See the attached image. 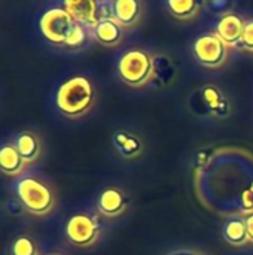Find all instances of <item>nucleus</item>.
Instances as JSON below:
<instances>
[{
  "mask_svg": "<svg viewBox=\"0 0 253 255\" xmlns=\"http://www.w3.org/2000/svg\"><path fill=\"white\" fill-rule=\"evenodd\" d=\"M95 99L97 90L92 81L86 76L78 75L60 85L55 96V105L64 117L76 120L91 111Z\"/></svg>",
  "mask_w": 253,
  "mask_h": 255,
  "instance_id": "f257e3e1",
  "label": "nucleus"
},
{
  "mask_svg": "<svg viewBox=\"0 0 253 255\" xmlns=\"http://www.w3.org/2000/svg\"><path fill=\"white\" fill-rule=\"evenodd\" d=\"M13 193L24 211L34 217L49 215L57 203L54 190L34 176L18 178L13 184Z\"/></svg>",
  "mask_w": 253,
  "mask_h": 255,
  "instance_id": "f03ea898",
  "label": "nucleus"
},
{
  "mask_svg": "<svg viewBox=\"0 0 253 255\" xmlns=\"http://www.w3.org/2000/svg\"><path fill=\"white\" fill-rule=\"evenodd\" d=\"M118 76L131 87L140 88L151 82L155 76V57L142 48H131L118 58Z\"/></svg>",
  "mask_w": 253,
  "mask_h": 255,
  "instance_id": "7ed1b4c3",
  "label": "nucleus"
},
{
  "mask_svg": "<svg viewBox=\"0 0 253 255\" xmlns=\"http://www.w3.org/2000/svg\"><path fill=\"white\" fill-rule=\"evenodd\" d=\"M76 24L78 22L73 19V16L61 6L49 7L48 10L43 12L39 21V27H40L43 37L52 45H57L61 48L67 42Z\"/></svg>",
  "mask_w": 253,
  "mask_h": 255,
  "instance_id": "20e7f679",
  "label": "nucleus"
},
{
  "mask_svg": "<svg viewBox=\"0 0 253 255\" xmlns=\"http://www.w3.org/2000/svg\"><path fill=\"white\" fill-rule=\"evenodd\" d=\"M98 218L88 212H79L69 218L66 224V238L69 244L78 248H89L100 239Z\"/></svg>",
  "mask_w": 253,
  "mask_h": 255,
  "instance_id": "39448f33",
  "label": "nucleus"
},
{
  "mask_svg": "<svg viewBox=\"0 0 253 255\" xmlns=\"http://www.w3.org/2000/svg\"><path fill=\"white\" fill-rule=\"evenodd\" d=\"M228 46L215 34L203 33L192 42V54L195 60L209 69H218L228 60Z\"/></svg>",
  "mask_w": 253,
  "mask_h": 255,
  "instance_id": "423d86ee",
  "label": "nucleus"
},
{
  "mask_svg": "<svg viewBox=\"0 0 253 255\" xmlns=\"http://www.w3.org/2000/svg\"><path fill=\"white\" fill-rule=\"evenodd\" d=\"M130 199L119 187H106L100 191L95 200L97 212L106 218H116L127 212Z\"/></svg>",
  "mask_w": 253,
  "mask_h": 255,
  "instance_id": "0eeeda50",
  "label": "nucleus"
},
{
  "mask_svg": "<svg viewBox=\"0 0 253 255\" xmlns=\"http://www.w3.org/2000/svg\"><path fill=\"white\" fill-rule=\"evenodd\" d=\"M204 114L215 118H227L231 114V102L224 91L215 84H206L198 90Z\"/></svg>",
  "mask_w": 253,
  "mask_h": 255,
  "instance_id": "6e6552de",
  "label": "nucleus"
},
{
  "mask_svg": "<svg viewBox=\"0 0 253 255\" xmlns=\"http://www.w3.org/2000/svg\"><path fill=\"white\" fill-rule=\"evenodd\" d=\"M64 7L76 22L86 27L89 31L101 21L100 1L95 0H66L60 4Z\"/></svg>",
  "mask_w": 253,
  "mask_h": 255,
  "instance_id": "1a4fd4ad",
  "label": "nucleus"
},
{
  "mask_svg": "<svg viewBox=\"0 0 253 255\" xmlns=\"http://www.w3.org/2000/svg\"><path fill=\"white\" fill-rule=\"evenodd\" d=\"M245 24H246V21L239 13L227 12L218 19L213 33L228 48H237L242 42V37H243Z\"/></svg>",
  "mask_w": 253,
  "mask_h": 255,
  "instance_id": "9d476101",
  "label": "nucleus"
},
{
  "mask_svg": "<svg viewBox=\"0 0 253 255\" xmlns=\"http://www.w3.org/2000/svg\"><path fill=\"white\" fill-rule=\"evenodd\" d=\"M112 143L116 152L125 160H134L142 155L145 145L143 140L133 131L118 130L112 136Z\"/></svg>",
  "mask_w": 253,
  "mask_h": 255,
  "instance_id": "9b49d317",
  "label": "nucleus"
},
{
  "mask_svg": "<svg viewBox=\"0 0 253 255\" xmlns=\"http://www.w3.org/2000/svg\"><path fill=\"white\" fill-rule=\"evenodd\" d=\"M89 33L94 40L106 48H115L124 39V27L115 19H101Z\"/></svg>",
  "mask_w": 253,
  "mask_h": 255,
  "instance_id": "f8f14e48",
  "label": "nucleus"
},
{
  "mask_svg": "<svg viewBox=\"0 0 253 255\" xmlns=\"http://www.w3.org/2000/svg\"><path fill=\"white\" fill-rule=\"evenodd\" d=\"M12 143L27 164L37 161L42 154V142L39 136L33 131H19L13 137Z\"/></svg>",
  "mask_w": 253,
  "mask_h": 255,
  "instance_id": "ddd939ff",
  "label": "nucleus"
},
{
  "mask_svg": "<svg viewBox=\"0 0 253 255\" xmlns=\"http://www.w3.org/2000/svg\"><path fill=\"white\" fill-rule=\"evenodd\" d=\"M222 236L225 242L230 244L231 247L248 245L251 241H249L248 227H246V217L243 214L230 217L222 226Z\"/></svg>",
  "mask_w": 253,
  "mask_h": 255,
  "instance_id": "4468645a",
  "label": "nucleus"
},
{
  "mask_svg": "<svg viewBox=\"0 0 253 255\" xmlns=\"http://www.w3.org/2000/svg\"><path fill=\"white\" fill-rule=\"evenodd\" d=\"M143 6L137 0H115L113 16L122 27H134L142 16Z\"/></svg>",
  "mask_w": 253,
  "mask_h": 255,
  "instance_id": "2eb2a0df",
  "label": "nucleus"
},
{
  "mask_svg": "<svg viewBox=\"0 0 253 255\" xmlns=\"http://www.w3.org/2000/svg\"><path fill=\"white\" fill-rule=\"evenodd\" d=\"M27 163L22 160L13 143H4L0 149V169L9 178H16L25 170Z\"/></svg>",
  "mask_w": 253,
  "mask_h": 255,
  "instance_id": "dca6fc26",
  "label": "nucleus"
},
{
  "mask_svg": "<svg viewBox=\"0 0 253 255\" xmlns=\"http://www.w3.org/2000/svg\"><path fill=\"white\" fill-rule=\"evenodd\" d=\"M166 7L169 13L180 21L192 19L201 9V3L195 0H167Z\"/></svg>",
  "mask_w": 253,
  "mask_h": 255,
  "instance_id": "f3484780",
  "label": "nucleus"
},
{
  "mask_svg": "<svg viewBox=\"0 0 253 255\" xmlns=\"http://www.w3.org/2000/svg\"><path fill=\"white\" fill-rule=\"evenodd\" d=\"M10 255H40V253L31 236L19 235L10 244Z\"/></svg>",
  "mask_w": 253,
  "mask_h": 255,
  "instance_id": "a211bd4d",
  "label": "nucleus"
},
{
  "mask_svg": "<svg viewBox=\"0 0 253 255\" xmlns=\"http://www.w3.org/2000/svg\"><path fill=\"white\" fill-rule=\"evenodd\" d=\"M88 34H91L89 33V30L86 28V27H84L82 24H76L75 25V28H73V31L70 33V36H69V39H67V42L64 43V49H79V48H82L84 46V43L86 42V37H88Z\"/></svg>",
  "mask_w": 253,
  "mask_h": 255,
  "instance_id": "6ab92c4d",
  "label": "nucleus"
},
{
  "mask_svg": "<svg viewBox=\"0 0 253 255\" xmlns=\"http://www.w3.org/2000/svg\"><path fill=\"white\" fill-rule=\"evenodd\" d=\"M240 211L245 215L253 214V181L240 194Z\"/></svg>",
  "mask_w": 253,
  "mask_h": 255,
  "instance_id": "aec40b11",
  "label": "nucleus"
},
{
  "mask_svg": "<svg viewBox=\"0 0 253 255\" xmlns=\"http://www.w3.org/2000/svg\"><path fill=\"white\" fill-rule=\"evenodd\" d=\"M239 49H245L253 52V19H248L245 24V31H243V37L240 45L237 46Z\"/></svg>",
  "mask_w": 253,
  "mask_h": 255,
  "instance_id": "412c9836",
  "label": "nucleus"
},
{
  "mask_svg": "<svg viewBox=\"0 0 253 255\" xmlns=\"http://www.w3.org/2000/svg\"><path fill=\"white\" fill-rule=\"evenodd\" d=\"M166 255H207L206 253L200 251V250H194V248H179L174 251H170Z\"/></svg>",
  "mask_w": 253,
  "mask_h": 255,
  "instance_id": "4be33fe9",
  "label": "nucleus"
},
{
  "mask_svg": "<svg viewBox=\"0 0 253 255\" xmlns=\"http://www.w3.org/2000/svg\"><path fill=\"white\" fill-rule=\"evenodd\" d=\"M246 217V227H248V235H249V241L253 244V214L245 215Z\"/></svg>",
  "mask_w": 253,
  "mask_h": 255,
  "instance_id": "5701e85b",
  "label": "nucleus"
},
{
  "mask_svg": "<svg viewBox=\"0 0 253 255\" xmlns=\"http://www.w3.org/2000/svg\"><path fill=\"white\" fill-rule=\"evenodd\" d=\"M46 255H61V254H58V253H51V254H46Z\"/></svg>",
  "mask_w": 253,
  "mask_h": 255,
  "instance_id": "b1692460",
  "label": "nucleus"
}]
</instances>
